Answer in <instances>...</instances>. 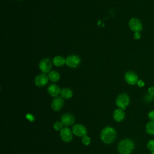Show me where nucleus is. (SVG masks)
I'll return each mask as SVG.
<instances>
[{"mask_svg": "<svg viewBox=\"0 0 154 154\" xmlns=\"http://www.w3.org/2000/svg\"><path fill=\"white\" fill-rule=\"evenodd\" d=\"M117 136L116 131L112 127L106 126L100 132V139L105 144L112 143Z\"/></svg>", "mask_w": 154, "mask_h": 154, "instance_id": "1", "label": "nucleus"}, {"mask_svg": "<svg viewBox=\"0 0 154 154\" xmlns=\"http://www.w3.org/2000/svg\"><path fill=\"white\" fill-rule=\"evenodd\" d=\"M134 149V142L128 138L123 139L119 143L117 150L120 154H130Z\"/></svg>", "mask_w": 154, "mask_h": 154, "instance_id": "2", "label": "nucleus"}, {"mask_svg": "<svg viewBox=\"0 0 154 154\" xmlns=\"http://www.w3.org/2000/svg\"><path fill=\"white\" fill-rule=\"evenodd\" d=\"M130 102V99L129 96L126 93H122L119 94L116 101V103L119 108L125 110L129 105Z\"/></svg>", "mask_w": 154, "mask_h": 154, "instance_id": "3", "label": "nucleus"}, {"mask_svg": "<svg viewBox=\"0 0 154 154\" xmlns=\"http://www.w3.org/2000/svg\"><path fill=\"white\" fill-rule=\"evenodd\" d=\"M80 63V58L76 55H70L66 58V64L70 68L77 67Z\"/></svg>", "mask_w": 154, "mask_h": 154, "instance_id": "4", "label": "nucleus"}, {"mask_svg": "<svg viewBox=\"0 0 154 154\" xmlns=\"http://www.w3.org/2000/svg\"><path fill=\"white\" fill-rule=\"evenodd\" d=\"M39 69L43 73H46L50 72L52 68V61L48 58H43L39 63Z\"/></svg>", "mask_w": 154, "mask_h": 154, "instance_id": "5", "label": "nucleus"}, {"mask_svg": "<svg viewBox=\"0 0 154 154\" xmlns=\"http://www.w3.org/2000/svg\"><path fill=\"white\" fill-rule=\"evenodd\" d=\"M129 26L134 32H140L143 29V25L141 21L135 17L131 18L129 21Z\"/></svg>", "mask_w": 154, "mask_h": 154, "instance_id": "6", "label": "nucleus"}, {"mask_svg": "<svg viewBox=\"0 0 154 154\" xmlns=\"http://www.w3.org/2000/svg\"><path fill=\"white\" fill-rule=\"evenodd\" d=\"M60 137L64 142H70L73 139V132L67 127L63 128L60 132Z\"/></svg>", "mask_w": 154, "mask_h": 154, "instance_id": "7", "label": "nucleus"}, {"mask_svg": "<svg viewBox=\"0 0 154 154\" xmlns=\"http://www.w3.org/2000/svg\"><path fill=\"white\" fill-rule=\"evenodd\" d=\"M125 79L126 82L131 85H135L138 81V77L137 75L132 71H128L125 74Z\"/></svg>", "mask_w": 154, "mask_h": 154, "instance_id": "8", "label": "nucleus"}, {"mask_svg": "<svg viewBox=\"0 0 154 154\" xmlns=\"http://www.w3.org/2000/svg\"><path fill=\"white\" fill-rule=\"evenodd\" d=\"M73 134L78 137H82L87 134V129L81 124H76L72 128Z\"/></svg>", "mask_w": 154, "mask_h": 154, "instance_id": "9", "label": "nucleus"}, {"mask_svg": "<svg viewBox=\"0 0 154 154\" xmlns=\"http://www.w3.org/2000/svg\"><path fill=\"white\" fill-rule=\"evenodd\" d=\"M48 76H47L45 73H42L35 77L34 82L37 87H42L47 84L48 82Z\"/></svg>", "mask_w": 154, "mask_h": 154, "instance_id": "10", "label": "nucleus"}, {"mask_svg": "<svg viewBox=\"0 0 154 154\" xmlns=\"http://www.w3.org/2000/svg\"><path fill=\"white\" fill-rule=\"evenodd\" d=\"M64 100L60 97H55L51 103V108L55 111H59L63 106Z\"/></svg>", "mask_w": 154, "mask_h": 154, "instance_id": "11", "label": "nucleus"}, {"mask_svg": "<svg viewBox=\"0 0 154 154\" xmlns=\"http://www.w3.org/2000/svg\"><path fill=\"white\" fill-rule=\"evenodd\" d=\"M61 120L63 122V125L65 126H70L74 123L75 121V117L73 114L70 113L64 114L62 116L61 118Z\"/></svg>", "mask_w": 154, "mask_h": 154, "instance_id": "12", "label": "nucleus"}, {"mask_svg": "<svg viewBox=\"0 0 154 154\" xmlns=\"http://www.w3.org/2000/svg\"><path fill=\"white\" fill-rule=\"evenodd\" d=\"M125 117V112L123 109L118 108L116 109L113 112V118L115 121L117 122H120Z\"/></svg>", "mask_w": 154, "mask_h": 154, "instance_id": "13", "label": "nucleus"}, {"mask_svg": "<svg viewBox=\"0 0 154 154\" xmlns=\"http://www.w3.org/2000/svg\"><path fill=\"white\" fill-rule=\"evenodd\" d=\"M48 93L53 97H57L61 92L60 87L56 84H51L48 88Z\"/></svg>", "mask_w": 154, "mask_h": 154, "instance_id": "14", "label": "nucleus"}, {"mask_svg": "<svg viewBox=\"0 0 154 154\" xmlns=\"http://www.w3.org/2000/svg\"><path fill=\"white\" fill-rule=\"evenodd\" d=\"M52 63L57 67H61L66 64V59L60 55H58L53 58Z\"/></svg>", "mask_w": 154, "mask_h": 154, "instance_id": "15", "label": "nucleus"}, {"mask_svg": "<svg viewBox=\"0 0 154 154\" xmlns=\"http://www.w3.org/2000/svg\"><path fill=\"white\" fill-rule=\"evenodd\" d=\"M61 96L64 99H70L73 96V91L70 88H64L62 90H61L60 92Z\"/></svg>", "mask_w": 154, "mask_h": 154, "instance_id": "16", "label": "nucleus"}, {"mask_svg": "<svg viewBox=\"0 0 154 154\" xmlns=\"http://www.w3.org/2000/svg\"><path fill=\"white\" fill-rule=\"evenodd\" d=\"M48 78L52 82H57L60 79V75L59 73L55 70L50 71L48 73Z\"/></svg>", "mask_w": 154, "mask_h": 154, "instance_id": "17", "label": "nucleus"}, {"mask_svg": "<svg viewBox=\"0 0 154 154\" xmlns=\"http://www.w3.org/2000/svg\"><path fill=\"white\" fill-rule=\"evenodd\" d=\"M146 131L148 134L154 135V121H150L146 124Z\"/></svg>", "mask_w": 154, "mask_h": 154, "instance_id": "18", "label": "nucleus"}, {"mask_svg": "<svg viewBox=\"0 0 154 154\" xmlns=\"http://www.w3.org/2000/svg\"><path fill=\"white\" fill-rule=\"evenodd\" d=\"M63 123L61 121H57L53 125V128L55 131H61L63 128Z\"/></svg>", "mask_w": 154, "mask_h": 154, "instance_id": "19", "label": "nucleus"}, {"mask_svg": "<svg viewBox=\"0 0 154 154\" xmlns=\"http://www.w3.org/2000/svg\"><path fill=\"white\" fill-rule=\"evenodd\" d=\"M81 141H82V143L84 145L88 146V145L90 144V143L91 142V139L88 136H87L86 135H84V137H82V140Z\"/></svg>", "mask_w": 154, "mask_h": 154, "instance_id": "20", "label": "nucleus"}, {"mask_svg": "<svg viewBox=\"0 0 154 154\" xmlns=\"http://www.w3.org/2000/svg\"><path fill=\"white\" fill-rule=\"evenodd\" d=\"M147 148L151 152H154V140H150L147 143Z\"/></svg>", "mask_w": 154, "mask_h": 154, "instance_id": "21", "label": "nucleus"}, {"mask_svg": "<svg viewBox=\"0 0 154 154\" xmlns=\"http://www.w3.org/2000/svg\"><path fill=\"white\" fill-rule=\"evenodd\" d=\"M148 118L150 121H154V110H152L148 113Z\"/></svg>", "mask_w": 154, "mask_h": 154, "instance_id": "22", "label": "nucleus"}, {"mask_svg": "<svg viewBox=\"0 0 154 154\" xmlns=\"http://www.w3.org/2000/svg\"><path fill=\"white\" fill-rule=\"evenodd\" d=\"M148 93L151 96H154V87H150L148 88Z\"/></svg>", "mask_w": 154, "mask_h": 154, "instance_id": "23", "label": "nucleus"}, {"mask_svg": "<svg viewBox=\"0 0 154 154\" xmlns=\"http://www.w3.org/2000/svg\"><path fill=\"white\" fill-rule=\"evenodd\" d=\"M134 38L136 40H139L141 38V34L140 32H135L134 34Z\"/></svg>", "mask_w": 154, "mask_h": 154, "instance_id": "24", "label": "nucleus"}, {"mask_svg": "<svg viewBox=\"0 0 154 154\" xmlns=\"http://www.w3.org/2000/svg\"><path fill=\"white\" fill-rule=\"evenodd\" d=\"M137 85L139 87H143L144 86L145 84H144V82L143 81H142L141 79H138L137 83Z\"/></svg>", "mask_w": 154, "mask_h": 154, "instance_id": "25", "label": "nucleus"}, {"mask_svg": "<svg viewBox=\"0 0 154 154\" xmlns=\"http://www.w3.org/2000/svg\"><path fill=\"white\" fill-rule=\"evenodd\" d=\"M150 154H154V152H151V153Z\"/></svg>", "mask_w": 154, "mask_h": 154, "instance_id": "26", "label": "nucleus"}]
</instances>
